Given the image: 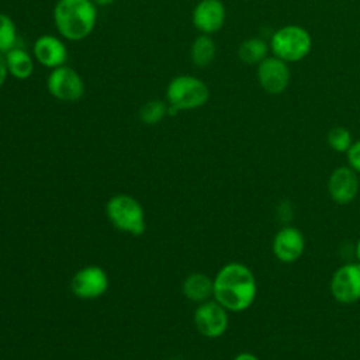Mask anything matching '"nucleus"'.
<instances>
[{
  "label": "nucleus",
  "instance_id": "obj_23",
  "mask_svg": "<svg viewBox=\"0 0 360 360\" xmlns=\"http://www.w3.org/2000/svg\"><path fill=\"white\" fill-rule=\"evenodd\" d=\"M7 75H8V70H7V65H6V56L0 52V87L4 84Z\"/></svg>",
  "mask_w": 360,
  "mask_h": 360
},
{
  "label": "nucleus",
  "instance_id": "obj_6",
  "mask_svg": "<svg viewBox=\"0 0 360 360\" xmlns=\"http://www.w3.org/2000/svg\"><path fill=\"white\" fill-rule=\"evenodd\" d=\"M46 89L60 101H77L84 94V83L80 75L66 65L55 68L46 77Z\"/></svg>",
  "mask_w": 360,
  "mask_h": 360
},
{
  "label": "nucleus",
  "instance_id": "obj_22",
  "mask_svg": "<svg viewBox=\"0 0 360 360\" xmlns=\"http://www.w3.org/2000/svg\"><path fill=\"white\" fill-rule=\"evenodd\" d=\"M347 166H350L357 174H360V139L353 142L346 152Z\"/></svg>",
  "mask_w": 360,
  "mask_h": 360
},
{
  "label": "nucleus",
  "instance_id": "obj_12",
  "mask_svg": "<svg viewBox=\"0 0 360 360\" xmlns=\"http://www.w3.org/2000/svg\"><path fill=\"white\" fill-rule=\"evenodd\" d=\"M226 11L221 0H200L193 10V25L202 34H212L222 28Z\"/></svg>",
  "mask_w": 360,
  "mask_h": 360
},
{
  "label": "nucleus",
  "instance_id": "obj_19",
  "mask_svg": "<svg viewBox=\"0 0 360 360\" xmlns=\"http://www.w3.org/2000/svg\"><path fill=\"white\" fill-rule=\"evenodd\" d=\"M17 27L14 24V21L0 13V52L6 53L10 49L15 48L17 45Z\"/></svg>",
  "mask_w": 360,
  "mask_h": 360
},
{
  "label": "nucleus",
  "instance_id": "obj_4",
  "mask_svg": "<svg viewBox=\"0 0 360 360\" xmlns=\"http://www.w3.org/2000/svg\"><path fill=\"white\" fill-rule=\"evenodd\" d=\"M311 35L300 25H285L277 30L270 39V48L274 56L284 62H298L311 51Z\"/></svg>",
  "mask_w": 360,
  "mask_h": 360
},
{
  "label": "nucleus",
  "instance_id": "obj_9",
  "mask_svg": "<svg viewBox=\"0 0 360 360\" xmlns=\"http://www.w3.org/2000/svg\"><path fill=\"white\" fill-rule=\"evenodd\" d=\"M326 187L332 201L339 205H346L359 194V174L350 166H339L329 174Z\"/></svg>",
  "mask_w": 360,
  "mask_h": 360
},
{
  "label": "nucleus",
  "instance_id": "obj_25",
  "mask_svg": "<svg viewBox=\"0 0 360 360\" xmlns=\"http://www.w3.org/2000/svg\"><path fill=\"white\" fill-rule=\"evenodd\" d=\"M233 360H260L257 356H255L253 353H248V352H243V353H239L233 357Z\"/></svg>",
  "mask_w": 360,
  "mask_h": 360
},
{
  "label": "nucleus",
  "instance_id": "obj_16",
  "mask_svg": "<svg viewBox=\"0 0 360 360\" xmlns=\"http://www.w3.org/2000/svg\"><path fill=\"white\" fill-rule=\"evenodd\" d=\"M183 292L191 301H205L214 295V280L202 273H193L186 278Z\"/></svg>",
  "mask_w": 360,
  "mask_h": 360
},
{
  "label": "nucleus",
  "instance_id": "obj_7",
  "mask_svg": "<svg viewBox=\"0 0 360 360\" xmlns=\"http://www.w3.org/2000/svg\"><path fill=\"white\" fill-rule=\"evenodd\" d=\"M330 294L340 304L360 301V262L339 266L330 278Z\"/></svg>",
  "mask_w": 360,
  "mask_h": 360
},
{
  "label": "nucleus",
  "instance_id": "obj_11",
  "mask_svg": "<svg viewBox=\"0 0 360 360\" xmlns=\"http://www.w3.org/2000/svg\"><path fill=\"white\" fill-rule=\"evenodd\" d=\"M194 323L201 335L218 338L224 335L228 328L226 309L217 301H205L195 309Z\"/></svg>",
  "mask_w": 360,
  "mask_h": 360
},
{
  "label": "nucleus",
  "instance_id": "obj_20",
  "mask_svg": "<svg viewBox=\"0 0 360 360\" xmlns=\"http://www.w3.org/2000/svg\"><path fill=\"white\" fill-rule=\"evenodd\" d=\"M326 142L332 150L339 152V153H346L347 149L352 146L353 139H352V134L347 128L333 127L332 129H329V132L326 135Z\"/></svg>",
  "mask_w": 360,
  "mask_h": 360
},
{
  "label": "nucleus",
  "instance_id": "obj_24",
  "mask_svg": "<svg viewBox=\"0 0 360 360\" xmlns=\"http://www.w3.org/2000/svg\"><path fill=\"white\" fill-rule=\"evenodd\" d=\"M277 211H278V218H280V221H281V219H283V221H288V217L285 215L287 212L292 215L291 207H284V202H281V207H278Z\"/></svg>",
  "mask_w": 360,
  "mask_h": 360
},
{
  "label": "nucleus",
  "instance_id": "obj_18",
  "mask_svg": "<svg viewBox=\"0 0 360 360\" xmlns=\"http://www.w3.org/2000/svg\"><path fill=\"white\" fill-rule=\"evenodd\" d=\"M267 52L269 46L260 38H249L243 41L238 49L239 59L248 65H259L264 58H267Z\"/></svg>",
  "mask_w": 360,
  "mask_h": 360
},
{
  "label": "nucleus",
  "instance_id": "obj_10",
  "mask_svg": "<svg viewBox=\"0 0 360 360\" xmlns=\"http://www.w3.org/2000/svg\"><path fill=\"white\" fill-rule=\"evenodd\" d=\"M271 249L278 262H297L304 255L305 250L304 233L292 225L283 226L276 232L271 242Z\"/></svg>",
  "mask_w": 360,
  "mask_h": 360
},
{
  "label": "nucleus",
  "instance_id": "obj_26",
  "mask_svg": "<svg viewBox=\"0 0 360 360\" xmlns=\"http://www.w3.org/2000/svg\"><path fill=\"white\" fill-rule=\"evenodd\" d=\"M96 6H108L112 4L115 0H91Z\"/></svg>",
  "mask_w": 360,
  "mask_h": 360
},
{
  "label": "nucleus",
  "instance_id": "obj_8",
  "mask_svg": "<svg viewBox=\"0 0 360 360\" xmlns=\"http://www.w3.org/2000/svg\"><path fill=\"white\" fill-rule=\"evenodd\" d=\"M291 72L283 59L277 56L264 58L257 66V80L269 94H280L290 84Z\"/></svg>",
  "mask_w": 360,
  "mask_h": 360
},
{
  "label": "nucleus",
  "instance_id": "obj_1",
  "mask_svg": "<svg viewBox=\"0 0 360 360\" xmlns=\"http://www.w3.org/2000/svg\"><path fill=\"white\" fill-rule=\"evenodd\" d=\"M256 294L255 274L242 263L225 264L214 278V298L226 311H246L255 302Z\"/></svg>",
  "mask_w": 360,
  "mask_h": 360
},
{
  "label": "nucleus",
  "instance_id": "obj_5",
  "mask_svg": "<svg viewBox=\"0 0 360 360\" xmlns=\"http://www.w3.org/2000/svg\"><path fill=\"white\" fill-rule=\"evenodd\" d=\"M107 214L111 222L121 231L141 235L145 231L143 211L141 204L129 195H115L107 204Z\"/></svg>",
  "mask_w": 360,
  "mask_h": 360
},
{
  "label": "nucleus",
  "instance_id": "obj_15",
  "mask_svg": "<svg viewBox=\"0 0 360 360\" xmlns=\"http://www.w3.org/2000/svg\"><path fill=\"white\" fill-rule=\"evenodd\" d=\"M4 56H6L7 70L15 79L24 80V79H28L32 75L34 60L25 49L20 48V46H15V48L10 49L8 52H6Z\"/></svg>",
  "mask_w": 360,
  "mask_h": 360
},
{
  "label": "nucleus",
  "instance_id": "obj_21",
  "mask_svg": "<svg viewBox=\"0 0 360 360\" xmlns=\"http://www.w3.org/2000/svg\"><path fill=\"white\" fill-rule=\"evenodd\" d=\"M167 112V104L160 100H150L146 101L139 111V118L142 122L148 125L158 124Z\"/></svg>",
  "mask_w": 360,
  "mask_h": 360
},
{
  "label": "nucleus",
  "instance_id": "obj_3",
  "mask_svg": "<svg viewBox=\"0 0 360 360\" xmlns=\"http://www.w3.org/2000/svg\"><path fill=\"white\" fill-rule=\"evenodd\" d=\"M208 86L191 75L173 77L166 87L167 112L176 114L179 110H194L208 101Z\"/></svg>",
  "mask_w": 360,
  "mask_h": 360
},
{
  "label": "nucleus",
  "instance_id": "obj_17",
  "mask_svg": "<svg viewBox=\"0 0 360 360\" xmlns=\"http://www.w3.org/2000/svg\"><path fill=\"white\" fill-rule=\"evenodd\" d=\"M215 53H217L215 42L207 34H202V35L197 37L191 44L190 56H191L193 63L198 68L208 66L214 60Z\"/></svg>",
  "mask_w": 360,
  "mask_h": 360
},
{
  "label": "nucleus",
  "instance_id": "obj_14",
  "mask_svg": "<svg viewBox=\"0 0 360 360\" xmlns=\"http://www.w3.org/2000/svg\"><path fill=\"white\" fill-rule=\"evenodd\" d=\"M32 53L35 59L45 68L55 69L65 65L68 59L66 45L58 37L45 34L34 42Z\"/></svg>",
  "mask_w": 360,
  "mask_h": 360
},
{
  "label": "nucleus",
  "instance_id": "obj_13",
  "mask_svg": "<svg viewBox=\"0 0 360 360\" xmlns=\"http://www.w3.org/2000/svg\"><path fill=\"white\" fill-rule=\"evenodd\" d=\"M70 287L73 294L80 298H96L107 290L108 278L104 270L97 266H90L76 273Z\"/></svg>",
  "mask_w": 360,
  "mask_h": 360
},
{
  "label": "nucleus",
  "instance_id": "obj_2",
  "mask_svg": "<svg viewBox=\"0 0 360 360\" xmlns=\"http://www.w3.org/2000/svg\"><path fill=\"white\" fill-rule=\"evenodd\" d=\"M97 21V8L91 0H58L53 22L58 32L69 41H80L91 34Z\"/></svg>",
  "mask_w": 360,
  "mask_h": 360
},
{
  "label": "nucleus",
  "instance_id": "obj_27",
  "mask_svg": "<svg viewBox=\"0 0 360 360\" xmlns=\"http://www.w3.org/2000/svg\"><path fill=\"white\" fill-rule=\"evenodd\" d=\"M354 253H356V257H357V262H360V238L359 240L356 242V248H354Z\"/></svg>",
  "mask_w": 360,
  "mask_h": 360
}]
</instances>
